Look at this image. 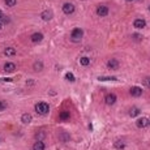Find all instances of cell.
<instances>
[{
    "label": "cell",
    "mask_w": 150,
    "mask_h": 150,
    "mask_svg": "<svg viewBox=\"0 0 150 150\" xmlns=\"http://www.w3.org/2000/svg\"><path fill=\"white\" fill-rule=\"evenodd\" d=\"M16 69V65L13 64V63H7V64L4 65V71L7 72V73H12V72H15Z\"/></svg>",
    "instance_id": "4fadbf2b"
},
{
    "label": "cell",
    "mask_w": 150,
    "mask_h": 150,
    "mask_svg": "<svg viewBox=\"0 0 150 150\" xmlns=\"http://www.w3.org/2000/svg\"><path fill=\"white\" fill-rule=\"evenodd\" d=\"M133 26H135L136 29H144V27L146 26V21L144 20V18H136L135 22H133Z\"/></svg>",
    "instance_id": "8992f818"
},
{
    "label": "cell",
    "mask_w": 150,
    "mask_h": 150,
    "mask_svg": "<svg viewBox=\"0 0 150 150\" xmlns=\"http://www.w3.org/2000/svg\"><path fill=\"white\" fill-rule=\"evenodd\" d=\"M3 17H4V15H3V12H1V11H0V20H1Z\"/></svg>",
    "instance_id": "4316f807"
},
{
    "label": "cell",
    "mask_w": 150,
    "mask_h": 150,
    "mask_svg": "<svg viewBox=\"0 0 150 150\" xmlns=\"http://www.w3.org/2000/svg\"><path fill=\"white\" fill-rule=\"evenodd\" d=\"M144 85L150 88V77H146V79H144Z\"/></svg>",
    "instance_id": "d4e9b609"
},
{
    "label": "cell",
    "mask_w": 150,
    "mask_h": 150,
    "mask_svg": "<svg viewBox=\"0 0 150 150\" xmlns=\"http://www.w3.org/2000/svg\"><path fill=\"white\" fill-rule=\"evenodd\" d=\"M80 64L84 65V67H88L89 64H90V59H89L88 56H82L81 59H80Z\"/></svg>",
    "instance_id": "ac0fdd59"
},
{
    "label": "cell",
    "mask_w": 150,
    "mask_h": 150,
    "mask_svg": "<svg viewBox=\"0 0 150 150\" xmlns=\"http://www.w3.org/2000/svg\"><path fill=\"white\" fill-rule=\"evenodd\" d=\"M41 17H42V20H44V21H50L52 18V12L51 11H44V12H42Z\"/></svg>",
    "instance_id": "7c38bea8"
},
{
    "label": "cell",
    "mask_w": 150,
    "mask_h": 150,
    "mask_svg": "<svg viewBox=\"0 0 150 150\" xmlns=\"http://www.w3.org/2000/svg\"><path fill=\"white\" fill-rule=\"evenodd\" d=\"M114 146H115V149L121 150V149H124V148H125V144H124L123 141H116V142L114 144Z\"/></svg>",
    "instance_id": "ffe728a7"
},
{
    "label": "cell",
    "mask_w": 150,
    "mask_h": 150,
    "mask_svg": "<svg viewBox=\"0 0 150 150\" xmlns=\"http://www.w3.org/2000/svg\"><path fill=\"white\" fill-rule=\"evenodd\" d=\"M63 12H64L65 15H72V13L74 12V5L72 4V3H65V4L63 5Z\"/></svg>",
    "instance_id": "3957f363"
},
{
    "label": "cell",
    "mask_w": 150,
    "mask_h": 150,
    "mask_svg": "<svg viewBox=\"0 0 150 150\" xmlns=\"http://www.w3.org/2000/svg\"><path fill=\"white\" fill-rule=\"evenodd\" d=\"M46 149V145H44L43 141H37L33 145V150H44Z\"/></svg>",
    "instance_id": "8fae6325"
},
{
    "label": "cell",
    "mask_w": 150,
    "mask_h": 150,
    "mask_svg": "<svg viewBox=\"0 0 150 150\" xmlns=\"http://www.w3.org/2000/svg\"><path fill=\"white\" fill-rule=\"evenodd\" d=\"M82 35H84V32H82L80 27H76V29L72 30V34H71V38L73 42H79V41H81Z\"/></svg>",
    "instance_id": "7a4b0ae2"
},
{
    "label": "cell",
    "mask_w": 150,
    "mask_h": 150,
    "mask_svg": "<svg viewBox=\"0 0 150 150\" xmlns=\"http://www.w3.org/2000/svg\"><path fill=\"white\" fill-rule=\"evenodd\" d=\"M104 102H106L107 104H114L116 102V95L114 93H110L107 94L106 97H104Z\"/></svg>",
    "instance_id": "ba28073f"
},
{
    "label": "cell",
    "mask_w": 150,
    "mask_h": 150,
    "mask_svg": "<svg viewBox=\"0 0 150 150\" xmlns=\"http://www.w3.org/2000/svg\"><path fill=\"white\" fill-rule=\"evenodd\" d=\"M125 1H135V0H125Z\"/></svg>",
    "instance_id": "f1b7e54d"
},
{
    "label": "cell",
    "mask_w": 150,
    "mask_h": 150,
    "mask_svg": "<svg viewBox=\"0 0 150 150\" xmlns=\"http://www.w3.org/2000/svg\"><path fill=\"white\" fill-rule=\"evenodd\" d=\"M1 27H3V24H1V22H0V30H1Z\"/></svg>",
    "instance_id": "83f0119b"
},
{
    "label": "cell",
    "mask_w": 150,
    "mask_h": 150,
    "mask_svg": "<svg viewBox=\"0 0 150 150\" xmlns=\"http://www.w3.org/2000/svg\"><path fill=\"white\" fill-rule=\"evenodd\" d=\"M149 119L148 118H140L137 121H136V125L138 127V128H146V127L149 125Z\"/></svg>",
    "instance_id": "277c9868"
},
{
    "label": "cell",
    "mask_w": 150,
    "mask_h": 150,
    "mask_svg": "<svg viewBox=\"0 0 150 150\" xmlns=\"http://www.w3.org/2000/svg\"><path fill=\"white\" fill-rule=\"evenodd\" d=\"M129 115L132 116V118H135V116L140 115V108H137V107H132V108L129 110Z\"/></svg>",
    "instance_id": "e0dca14e"
},
{
    "label": "cell",
    "mask_w": 150,
    "mask_h": 150,
    "mask_svg": "<svg viewBox=\"0 0 150 150\" xmlns=\"http://www.w3.org/2000/svg\"><path fill=\"white\" fill-rule=\"evenodd\" d=\"M129 93L132 97H140L141 94H142V89L138 88V86H133V88H130Z\"/></svg>",
    "instance_id": "52a82bcc"
},
{
    "label": "cell",
    "mask_w": 150,
    "mask_h": 150,
    "mask_svg": "<svg viewBox=\"0 0 150 150\" xmlns=\"http://www.w3.org/2000/svg\"><path fill=\"white\" fill-rule=\"evenodd\" d=\"M4 1H5V5H7V7H15L17 0H4Z\"/></svg>",
    "instance_id": "44dd1931"
},
{
    "label": "cell",
    "mask_w": 150,
    "mask_h": 150,
    "mask_svg": "<svg viewBox=\"0 0 150 150\" xmlns=\"http://www.w3.org/2000/svg\"><path fill=\"white\" fill-rule=\"evenodd\" d=\"M99 81H108V80H111V81H114V80H116V77H99Z\"/></svg>",
    "instance_id": "cb8c5ba5"
},
{
    "label": "cell",
    "mask_w": 150,
    "mask_h": 150,
    "mask_svg": "<svg viewBox=\"0 0 150 150\" xmlns=\"http://www.w3.org/2000/svg\"><path fill=\"white\" fill-rule=\"evenodd\" d=\"M30 38H32L33 43H39V42H42V39H43V34L42 33H34Z\"/></svg>",
    "instance_id": "9c48e42d"
},
{
    "label": "cell",
    "mask_w": 150,
    "mask_h": 150,
    "mask_svg": "<svg viewBox=\"0 0 150 150\" xmlns=\"http://www.w3.org/2000/svg\"><path fill=\"white\" fill-rule=\"evenodd\" d=\"M149 11H150V7H149Z\"/></svg>",
    "instance_id": "4dcf8cb0"
},
{
    "label": "cell",
    "mask_w": 150,
    "mask_h": 150,
    "mask_svg": "<svg viewBox=\"0 0 150 150\" xmlns=\"http://www.w3.org/2000/svg\"><path fill=\"white\" fill-rule=\"evenodd\" d=\"M65 79L68 80L69 82H73V81H74V76H73V73H71V72H68V73L65 74Z\"/></svg>",
    "instance_id": "7402d4cb"
},
{
    "label": "cell",
    "mask_w": 150,
    "mask_h": 150,
    "mask_svg": "<svg viewBox=\"0 0 150 150\" xmlns=\"http://www.w3.org/2000/svg\"><path fill=\"white\" fill-rule=\"evenodd\" d=\"M7 107H8L7 102H5V101H0V111H4Z\"/></svg>",
    "instance_id": "603a6c76"
},
{
    "label": "cell",
    "mask_w": 150,
    "mask_h": 150,
    "mask_svg": "<svg viewBox=\"0 0 150 150\" xmlns=\"http://www.w3.org/2000/svg\"><path fill=\"white\" fill-rule=\"evenodd\" d=\"M35 111H37L38 115H47L50 111V107L46 102H39V103L35 104Z\"/></svg>",
    "instance_id": "6da1fadb"
},
{
    "label": "cell",
    "mask_w": 150,
    "mask_h": 150,
    "mask_svg": "<svg viewBox=\"0 0 150 150\" xmlns=\"http://www.w3.org/2000/svg\"><path fill=\"white\" fill-rule=\"evenodd\" d=\"M33 68H34V71H37V72L42 71L43 69V63L42 62H35L34 65H33Z\"/></svg>",
    "instance_id": "d6986e66"
},
{
    "label": "cell",
    "mask_w": 150,
    "mask_h": 150,
    "mask_svg": "<svg viewBox=\"0 0 150 150\" xmlns=\"http://www.w3.org/2000/svg\"><path fill=\"white\" fill-rule=\"evenodd\" d=\"M59 118H60V120H63V121L68 120L69 119V111H62L60 115H59Z\"/></svg>",
    "instance_id": "2e32d148"
},
{
    "label": "cell",
    "mask_w": 150,
    "mask_h": 150,
    "mask_svg": "<svg viewBox=\"0 0 150 150\" xmlns=\"http://www.w3.org/2000/svg\"><path fill=\"white\" fill-rule=\"evenodd\" d=\"M21 121L24 124H29L30 121H32V115H30V114H24V115L21 116Z\"/></svg>",
    "instance_id": "9a60e30c"
},
{
    "label": "cell",
    "mask_w": 150,
    "mask_h": 150,
    "mask_svg": "<svg viewBox=\"0 0 150 150\" xmlns=\"http://www.w3.org/2000/svg\"><path fill=\"white\" fill-rule=\"evenodd\" d=\"M97 15L101 16V17L107 16L108 15V7H106V5H99V7L97 8Z\"/></svg>",
    "instance_id": "5b68a950"
},
{
    "label": "cell",
    "mask_w": 150,
    "mask_h": 150,
    "mask_svg": "<svg viewBox=\"0 0 150 150\" xmlns=\"http://www.w3.org/2000/svg\"><path fill=\"white\" fill-rule=\"evenodd\" d=\"M107 67L108 69H112V71H115V69L119 68V62L116 59H111L107 62Z\"/></svg>",
    "instance_id": "30bf717a"
},
{
    "label": "cell",
    "mask_w": 150,
    "mask_h": 150,
    "mask_svg": "<svg viewBox=\"0 0 150 150\" xmlns=\"http://www.w3.org/2000/svg\"><path fill=\"white\" fill-rule=\"evenodd\" d=\"M149 125H150V121H149Z\"/></svg>",
    "instance_id": "f546056e"
},
{
    "label": "cell",
    "mask_w": 150,
    "mask_h": 150,
    "mask_svg": "<svg viewBox=\"0 0 150 150\" xmlns=\"http://www.w3.org/2000/svg\"><path fill=\"white\" fill-rule=\"evenodd\" d=\"M133 37H135V39H136V41H138V39H140V38H141V35H138V34H135V35H133Z\"/></svg>",
    "instance_id": "484cf974"
},
{
    "label": "cell",
    "mask_w": 150,
    "mask_h": 150,
    "mask_svg": "<svg viewBox=\"0 0 150 150\" xmlns=\"http://www.w3.org/2000/svg\"><path fill=\"white\" fill-rule=\"evenodd\" d=\"M4 55H5V56H15V55H16V50L13 48V47H7V48L4 50Z\"/></svg>",
    "instance_id": "5bb4252c"
}]
</instances>
